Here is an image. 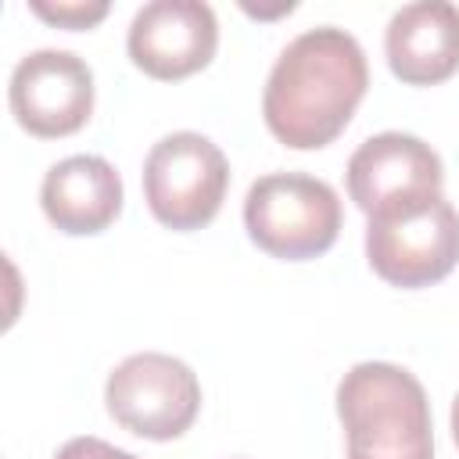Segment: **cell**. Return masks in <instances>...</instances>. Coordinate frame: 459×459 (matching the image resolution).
Returning <instances> with one entry per match:
<instances>
[{"instance_id":"8","label":"cell","mask_w":459,"mask_h":459,"mask_svg":"<svg viewBox=\"0 0 459 459\" xmlns=\"http://www.w3.org/2000/svg\"><path fill=\"white\" fill-rule=\"evenodd\" d=\"M126 47L147 75L186 79L215 57L219 22L204 0H151L133 14Z\"/></svg>"},{"instance_id":"14","label":"cell","mask_w":459,"mask_h":459,"mask_svg":"<svg viewBox=\"0 0 459 459\" xmlns=\"http://www.w3.org/2000/svg\"><path fill=\"white\" fill-rule=\"evenodd\" d=\"M452 437H455V445H459V394H455V402H452Z\"/></svg>"},{"instance_id":"11","label":"cell","mask_w":459,"mask_h":459,"mask_svg":"<svg viewBox=\"0 0 459 459\" xmlns=\"http://www.w3.org/2000/svg\"><path fill=\"white\" fill-rule=\"evenodd\" d=\"M43 215L72 237L108 230L122 212V176L100 154H72L47 169L39 186Z\"/></svg>"},{"instance_id":"2","label":"cell","mask_w":459,"mask_h":459,"mask_svg":"<svg viewBox=\"0 0 459 459\" xmlns=\"http://www.w3.org/2000/svg\"><path fill=\"white\" fill-rule=\"evenodd\" d=\"M348 459H434L423 384L394 362H359L337 384Z\"/></svg>"},{"instance_id":"1","label":"cell","mask_w":459,"mask_h":459,"mask_svg":"<svg viewBox=\"0 0 459 459\" xmlns=\"http://www.w3.org/2000/svg\"><path fill=\"white\" fill-rule=\"evenodd\" d=\"M369 86V65L359 39L337 25H316L294 36L262 93L269 133L294 147L316 151L344 133Z\"/></svg>"},{"instance_id":"3","label":"cell","mask_w":459,"mask_h":459,"mask_svg":"<svg viewBox=\"0 0 459 459\" xmlns=\"http://www.w3.org/2000/svg\"><path fill=\"white\" fill-rule=\"evenodd\" d=\"M366 258L391 287H430L459 265V212L445 194L366 215Z\"/></svg>"},{"instance_id":"4","label":"cell","mask_w":459,"mask_h":459,"mask_svg":"<svg viewBox=\"0 0 459 459\" xmlns=\"http://www.w3.org/2000/svg\"><path fill=\"white\" fill-rule=\"evenodd\" d=\"M247 237L273 258L305 262L333 247L341 233V197L308 172H269L244 197Z\"/></svg>"},{"instance_id":"10","label":"cell","mask_w":459,"mask_h":459,"mask_svg":"<svg viewBox=\"0 0 459 459\" xmlns=\"http://www.w3.org/2000/svg\"><path fill=\"white\" fill-rule=\"evenodd\" d=\"M391 72L409 86H434L459 72V7L416 0L391 14L384 32Z\"/></svg>"},{"instance_id":"5","label":"cell","mask_w":459,"mask_h":459,"mask_svg":"<svg viewBox=\"0 0 459 459\" xmlns=\"http://www.w3.org/2000/svg\"><path fill=\"white\" fill-rule=\"evenodd\" d=\"M230 161L208 136L179 129L161 136L143 161V197L151 215L169 230L208 226L226 197Z\"/></svg>"},{"instance_id":"12","label":"cell","mask_w":459,"mask_h":459,"mask_svg":"<svg viewBox=\"0 0 459 459\" xmlns=\"http://www.w3.org/2000/svg\"><path fill=\"white\" fill-rule=\"evenodd\" d=\"M29 7L61 29H90L108 14V0H29Z\"/></svg>"},{"instance_id":"6","label":"cell","mask_w":459,"mask_h":459,"mask_svg":"<svg viewBox=\"0 0 459 459\" xmlns=\"http://www.w3.org/2000/svg\"><path fill=\"white\" fill-rule=\"evenodd\" d=\"M104 405L118 427L147 441H172L190 430L201 409L197 373L165 351L122 359L104 384Z\"/></svg>"},{"instance_id":"7","label":"cell","mask_w":459,"mask_h":459,"mask_svg":"<svg viewBox=\"0 0 459 459\" xmlns=\"http://www.w3.org/2000/svg\"><path fill=\"white\" fill-rule=\"evenodd\" d=\"M7 100L18 126L32 136H68L93 111V72L79 54L43 47L14 65Z\"/></svg>"},{"instance_id":"9","label":"cell","mask_w":459,"mask_h":459,"mask_svg":"<svg viewBox=\"0 0 459 459\" xmlns=\"http://www.w3.org/2000/svg\"><path fill=\"white\" fill-rule=\"evenodd\" d=\"M445 186V165L437 151L412 133H377L348 158V194L373 215L391 204L434 197Z\"/></svg>"},{"instance_id":"13","label":"cell","mask_w":459,"mask_h":459,"mask_svg":"<svg viewBox=\"0 0 459 459\" xmlns=\"http://www.w3.org/2000/svg\"><path fill=\"white\" fill-rule=\"evenodd\" d=\"M54 459H136V455H133V452H126V448L108 445L104 437L82 434V437L65 441V445L57 448V455H54Z\"/></svg>"}]
</instances>
